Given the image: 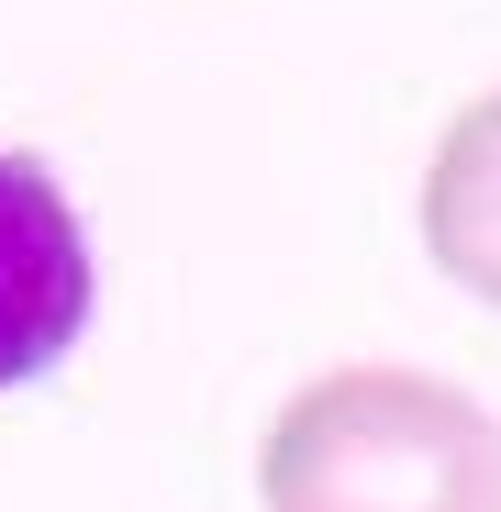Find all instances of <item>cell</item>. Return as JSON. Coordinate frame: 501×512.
<instances>
[{
	"instance_id": "obj_1",
	"label": "cell",
	"mask_w": 501,
	"mask_h": 512,
	"mask_svg": "<svg viewBox=\"0 0 501 512\" xmlns=\"http://www.w3.org/2000/svg\"><path fill=\"white\" fill-rule=\"evenodd\" d=\"M257 512H501V412L412 357H334L257 423Z\"/></svg>"
},
{
	"instance_id": "obj_2",
	"label": "cell",
	"mask_w": 501,
	"mask_h": 512,
	"mask_svg": "<svg viewBox=\"0 0 501 512\" xmlns=\"http://www.w3.org/2000/svg\"><path fill=\"white\" fill-rule=\"evenodd\" d=\"M101 312V245L34 145H0V401L45 390Z\"/></svg>"
},
{
	"instance_id": "obj_3",
	"label": "cell",
	"mask_w": 501,
	"mask_h": 512,
	"mask_svg": "<svg viewBox=\"0 0 501 512\" xmlns=\"http://www.w3.org/2000/svg\"><path fill=\"white\" fill-rule=\"evenodd\" d=\"M412 234H424L435 279L501 312V78L468 90L435 145H424V190H412Z\"/></svg>"
}]
</instances>
